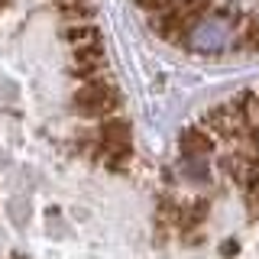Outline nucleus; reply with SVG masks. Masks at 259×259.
Wrapping results in <instances>:
<instances>
[{
    "mask_svg": "<svg viewBox=\"0 0 259 259\" xmlns=\"http://www.w3.org/2000/svg\"><path fill=\"white\" fill-rule=\"evenodd\" d=\"M94 156H101L113 168H120L130 156H133V133H130L126 120H117V117L104 120L101 130H97V149H94Z\"/></svg>",
    "mask_w": 259,
    "mask_h": 259,
    "instance_id": "7ed1b4c3",
    "label": "nucleus"
},
{
    "mask_svg": "<svg viewBox=\"0 0 259 259\" xmlns=\"http://www.w3.org/2000/svg\"><path fill=\"white\" fill-rule=\"evenodd\" d=\"M240 10H233V7H214V10H207L204 16H198V20L188 26L185 32V46L191 49V52L198 55H221L227 49L233 46V39H237V23H240Z\"/></svg>",
    "mask_w": 259,
    "mask_h": 259,
    "instance_id": "f257e3e1",
    "label": "nucleus"
},
{
    "mask_svg": "<svg viewBox=\"0 0 259 259\" xmlns=\"http://www.w3.org/2000/svg\"><path fill=\"white\" fill-rule=\"evenodd\" d=\"M214 140L204 133L201 126H185L182 136H178V149H182V159H210V152H214Z\"/></svg>",
    "mask_w": 259,
    "mask_h": 259,
    "instance_id": "20e7f679",
    "label": "nucleus"
},
{
    "mask_svg": "<svg viewBox=\"0 0 259 259\" xmlns=\"http://www.w3.org/2000/svg\"><path fill=\"white\" fill-rule=\"evenodd\" d=\"M65 42L71 52H84V49H101V32L91 23H68L65 26Z\"/></svg>",
    "mask_w": 259,
    "mask_h": 259,
    "instance_id": "423d86ee",
    "label": "nucleus"
},
{
    "mask_svg": "<svg viewBox=\"0 0 259 259\" xmlns=\"http://www.w3.org/2000/svg\"><path fill=\"white\" fill-rule=\"evenodd\" d=\"M55 7H59V13L68 23H88L91 13H94L91 0H55Z\"/></svg>",
    "mask_w": 259,
    "mask_h": 259,
    "instance_id": "0eeeda50",
    "label": "nucleus"
},
{
    "mask_svg": "<svg viewBox=\"0 0 259 259\" xmlns=\"http://www.w3.org/2000/svg\"><path fill=\"white\" fill-rule=\"evenodd\" d=\"M75 55V75L81 78V84L84 81H97L104 78V65H107V59H104V49H84V52H71Z\"/></svg>",
    "mask_w": 259,
    "mask_h": 259,
    "instance_id": "39448f33",
    "label": "nucleus"
},
{
    "mask_svg": "<svg viewBox=\"0 0 259 259\" xmlns=\"http://www.w3.org/2000/svg\"><path fill=\"white\" fill-rule=\"evenodd\" d=\"M75 110L81 117H91V120H110L113 113L120 110V94L117 88L110 84L107 78H97V81H84V84H78L75 91Z\"/></svg>",
    "mask_w": 259,
    "mask_h": 259,
    "instance_id": "f03ea898",
    "label": "nucleus"
}]
</instances>
